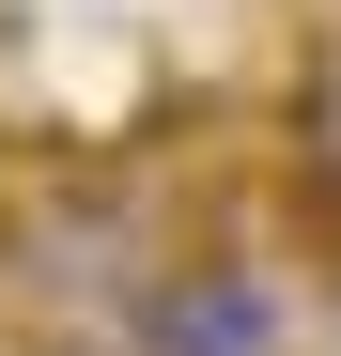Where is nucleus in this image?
Here are the masks:
<instances>
[{
	"label": "nucleus",
	"instance_id": "1",
	"mask_svg": "<svg viewBox=\"0 0 341 356\" xmlns=\"http://www.w3.org/2000/svg\"><path fill=\"white\" fill-rule=\"evenodd\" d=\"M140 341L155 356H264L279 294H264V264H155L140 279Z\"/></svg>",
	"mask_w": 341,
	"mask_h": 356
},
{
	"label": "nucleus",
	"instance_id": "2",
	"mask_svg": "<svg viewBox=\"0 0 341 356\" xmlns=\"http://www.w3.org/2000/svg\"><path fill=\"white\" fill-rule=\"evenodd\" d=\"M0 356H16V341H0Z\"/></svg>",
	"mask_w": 341,
	"mask_h": 356
}]
</instances>
